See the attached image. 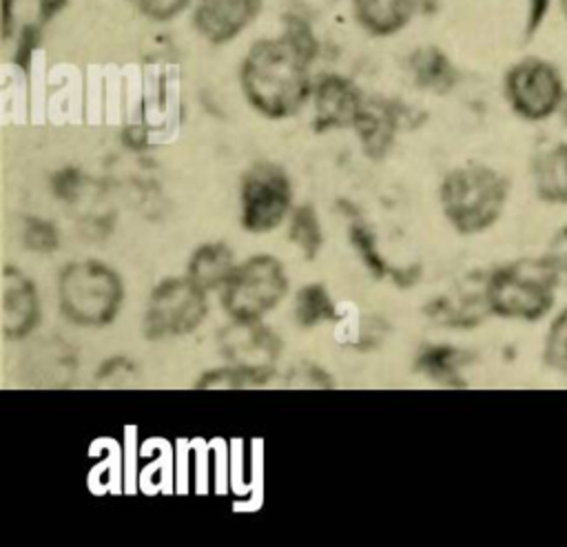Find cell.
<instances>
[{"instance_id":"cell-5","label":"cell","mask_w":567,"mask_h":547,"mask_svg":"<svg viewBox=\"0 0 567 547\" xmlns=\"http://www.w3.org/2000/svg\"><path fill=\"white\" fill-rule=\"evenodd\" d=\"M290 281L286 266L268 252L239 261L219 290V303L228 319L264 321L288 295Z\"/></svg>"},{"instance_id":"cell-2","label":"cell","mask_w":567,"mask_h":547,"mask_svg":"<svg viewBox=\"0 0 567 547\" xmlns=\"http://www.w3.org/2000/svg\"><path fill=\"white\" fill-rule=\"evenodd\" d=\"M60 314L78 328L111 326L124 303L120 272L100 259H75L58 272Z\"/></svg>"},{"instance_id":"cell-10","label":"cell","mask_w":567,"mask_h":547,"mask_svg":"<svg viewBox=\"0 0 567 547\" xmlns=\"http://www.w3.org/2000/svg\"><path fill=\"white\" fill-rule=\"evenodd\" d=\"M312 128L315 133H328L334 128H352L365 95L361 89L339 73H326L321 80L312 86Z\"/></svg>"},{"instance_id":"cell-15","label":"cell","mask_w":567,"mask_h":547,"mask_svg":"<svg viewBox=\"0 0 567 547\" xmlns=\"http://www.w3.org/2000/svg\"><path fill=\"white\" fill-rule=\"evenodd\" d=\"M485 310H489L485 299V286L481 295L458 292V295H439L423 306V312L445 328H474L481 323Z\"/></svg>"},{"instance_id":"cell-25","label":"cell","mask_w":567,"mask_h":547,"mask_svg":"<svg viewBox=\"0 0 567 547\" xmlns=\"http://www.w3.org/2000/svg\"><path fill=\"white\" fill-rule=\"evenodd\" d=\"M264 385L266 383L252 372L226 361L221 365H215L202 372L193 383L195 390H255Z\"/></svg>"},{"instance_id":"cell-38","label":"cell","mask_w":567,"mask_h":547,"mask_svg":"<svg viewBox=\"0 0 567 547\" xmlns=\"http://www.w3.org/2000/svg\"><path fill=\"white\" fill-rule=\"evenodd\" d=\"M560 7H563V13H565V18H567V0H560Z\"/></svg>"},{"instance_id":"cell-26","label":"cell","mask_w":567,"mask_h":547,"mask_svg":"<svg viewBox=\"0 0 567 547\" xmlns=\"http://www.w3.org/2000/svg\"><path fill=\"white\" fill-rule=\"evenodd\" d=\"M20 241L29 252L53 255L62 244V235H60V228L51 219L40 217V215H27L22 219Z\"/></svg>"},{"instance_id":"cell-35","label":"cell","mask_w":567,"mask_h":547,"mask_svg":"<svg viewBox=\"0 0 567 547\" xmlns=\"http://www.w3.org/2000/svg\"><path fill=\"white\" fill-rule=\"evenodd\" d=\"M388 277L396 283V288H412L421 279V266L419 264H410V266H401V268L392 266Z\"/></svg>"},{"instance_id":"cell-3","label":"cell","mask_w":567,"mask_h":547,"mask_svg":"<svg viewBox=\"0 0 567 547\" xmlns=\"http://www.w3.org/2000/svg\"><path fill=\"white\" fill-rule=\"evenodd\" d=\"M509 195L507 179L492 166L463 164L439 184L443 217L458 235H478L496 224Z\"/></svg>"},{"instance_id":"cell-24","label":"cell","mask_w":567,"mask_h":547,"mask_svg":"<svg viewBox=\"0 0 567 547\" xmlns=\"http://www.w3.org/2000/svg\"><path fill=\"white\" fill-rule=\"evenodd\" d=\"M348 239H350V246L354 248V252L359 255L363 268L374 277V279H385L390 275V264L385 261L383 252L379 250V244H377V235L374 230L370 228V224L365 219H361L354 210L350 224H348Z\"/></svg>"},{"instance_id":"cell-36","label":"cell","mask_w":567,"mask_h":547,"mask_svg":"<svg viewBox=\"0 0 567 547\" xmlns=\"http://www.w3.org/2000/svg\"><path fill=\"white\" fill-rule=\"evenodd\" d=\"M69 0H38V9H40V20L42 22H49L53 20L64 7H66Z\"/></svg>"},{"instance_id":"cell-11","label":"cell","mask_w":567,"mask_h":547,"mask_svg":"<svg viewBox=\"0 0 567 547\" xmlns=\"http://www.w3.org/2000/svg\"><path fill=\"white\" fill-rule=\"evenodd\" d=\"M42 321L35 281L16 266L2 268V334L9 341L31 337Z\"/></svg>"},{"instance_id":"cell-33","label":"cell","mask_w":567,"mask_h":547,"mask_svg":"<svg viewBox=\"0 0 567 547\" xmlns=\"http://www.w3.org/2000/svg\"><path fill=\"white\" fill-rule=\"evenodd\" d=\"M38 42H40V29L35 24H27L20 31L18 47H16V58H13V62L18 66H22L24 71H29V62H31V55H33Z\"/></svg>"},{"instance_id":"cell-39","label":"cell","mask_w":567,"mask_h":547,"mask_svg":"<svg viewBox=\"0 0 567 547\" xmlns=\"http://www.w3.org/2000/svg\"><path fill=\"white\" fill-rule=\"evenodd\" d=\"M565 122H567V100H565Z\"/></svg>"},{"instance_id":"cell-22","label":"cell","mask_w":567,"mask_h":547,"mask_svg":"<svg viewBox=\"0 0 567 547\" xmlns=\"http://www.w3.org/2000/svg\"><path fill=\"white\" fill-rule=\"evenodd\" d=\"M534 179L540 199L567 202V144L538 155L534 164Z\"/></svg>"},{"instance_id":"cell-6","label":"cell","mask_w":567,"mask_h":547,"mask_svg":"<svg viewBox=\"0 0 567 547\" xmlns=\"http://www.w3.org/2000/svg\"><path fill=\"white\" fill-rule=\"evenodd\" d=\"M208 317V292L186 275L159 279L146 299L142 334L146 341H164L193 334Z\"/></svg>"},{"instance_id":"cell-20","label":"cell","mask_w":567,"mask_h":547,"mask_svg":"<svg viewBox=\"0 0 567 547\" xmlns=\"http://www.w3.org/2000/svg\"><path fill=\"white\" fill-rule=\"evenodd\" d=\"M343 312H339L337 301L323 283H306L295 292L292 317L303 330H312L321 323H337Z\"/></svg>"},{"instance_id":"cell-34","label":"cell","mask_w":567,"mask_h":547,"mask_svg":"<svg viewBox=\"0 0 567 547\" xmlns=\"http://www.w3.org/2000/svg\"><path fill=\"white\" fill-rule=\"evenodd\" d=\"M549 4H551V0H529L525 35H534L540 29V24L545 22V16L549 11Z\"/></svg>"},{"instance_id":"cell-9","label":"cell","mask_w":567,"mask_h":547,"mask_svg":"<svg viewBox=\"0 0 567 547\" xmlns=\"http://www.w3.org/2000/svg\"><path fill=\"white\" fill-rule=\"evenodd\" d=\"M505 95L520 117L545 120L563 102V82L549 62L525 58L507 71Z\"/></svg>"},{"instance_id":"cell-21","label":"cell","mask_w":567,"mask_h":547,"mask_svg":"<svg viewBox=\"0 0 567 547\" xmlns=\"http://www.w3.org/2000/svg\"><path fill=\"white\" fill-rule=\"evenodd\" d=\"M337 323L341 326L339 341L346 348H352L357 352L377 350L385 341V337L392 332V323L381 314H357V317L341 314Z\"/></svg>"},{"instance_id":"cell-30","label":"cell","mask_w":567,"mask_h":547,"mask_svg":"<svg viewBox=\"0 0 567 547\" xmlns=\"http://www.w3.org/2000/svg\"><path fill=\"white\" fill-rule=\"evenodd\" d=\"M135 376H137V365L126 357L104 359L95 372L97 383H115V385H120V381H128Z\"/></svg>"},{"instance_id":"cell-1","label":"cell","mask_w":567,"mask_h":547,"mask_svg":"<svg viewBox=\"0 0 567 547\" xmlns=\"http://www.w3.org/2000/svg\"><path fill=\"white\" fill-rule=\"evenodd\" d=\"M312 62L286 35L255 42L239 66L246 102L268 120L292 117L312 95Z\"/></svg>"},{"instance_id":"cell-18","label":"cell","mask_w":567,"mask_h":547,"mask_svg":"<svg viewBox=\"0 0 567 547\" xmlns=\"http://www.w3.org/2000/svg\"><path fill=\"white\" fill-rule=\"evenodd\" d=\"M354 13L368 33L385 38L410 22L414 0H354Z\"/></svg>"},{"instance_id":"cell-27","label":"cell","mask_w":567,"mask_h":547,"mask_svg":"<svg viewBox=\"0 0 567 547\" xmlns=\"http://www.w3.org/2000/svg\"><path fill=\"white\" fill-rule=\"evenodd\" d=\"M49 190L64 206H75L86 195V175L78 166H62L51 173Z\"/></svg>"},{"instance_id":"cell-4","label":"cell","mask_w":567,"mask_h":547,"mask_svg":"<svg viewBox=\"0 0 567 547\" xmlns=\"http://www.w3.org/2000/svg\"><path fill=\"white\" fill-rule=\"evenodd\" d=\"M556 283L547 259H520L496 268L485 279V299L489 312L498 317L534 321L549 310Z\"/></svg>"},{"instance_id":"cell-12","label":"cell","mask_w":567,"mask_h":547,"mask_svg":"<svg viewBox=\"0 0 567 547\" xmlns=\"http://www.w3.org/2000/svg\"><path fill=\"white\" fill-rule=\"evenodd\" d=\"M264 0H199L195 7V29L210 44L235 40L259 13Z\"/></svg>"},{"instance_id":"cell-31","label":"cell","mask_w":567,"mask_h":547,"mask_svg":"<svg viewBox=\"0 0 567 547\" xmlns=\"http://www.w3.org/2000/svg\"><path fill=\"white\" fill-rule=\"evenodd\" d=\"M140 11L157 22H168L188 4V0H135Z\"/></svg>"},{"instance_id":"cell-28","label":"cell","mask_w":567,"mask_h":547,"mask_svg":"<svg viewBox=\"0 0 567 547\" xmlns=\"http://www.w3.org/2000/svg\"><path fill=\"white\" fill-rule=\"evenodd\" d=\"M288 388H306V390H332L337 383L326 368L315 361H299L286 374Z\"/></svg>"},{"instance_id":"cell-23","label":"cell","mask_w":567,"mask_h":547,"mask_svg":"<svg viewBox=\"0 0 567 547\" xmlns=\"http://www.w3.org/2000/svg\"><path fill=\"white\" fill-rule=\"evenodd\" d=\"M288 239L303 255V259L312 261L319 257L323 248V228L312 204L306 202L292 208L288 217Z\"/></svg>"},{"instance_id":"cell-17","label":"cell","mask_w":567,"mask_h":547,"mask_svg":"<svg viewBox=\"0 0 567 547\" xmlns=\"http://www.w3.org/2000/svg\"><path fill=\"white\" fill-rule=\"evenodd\" d=\"M465 363H467V352L447 343L423 345L414 357V370L445 388H465V381L461 374Z\"/></svg>"},{"instance_id":"cell-29","label":"cell","mask_w":567,"mask_h":547,"mask_svg":"<svg viewBox=\"0 0 567 547\" xmlns=\"http://www.w3.org/2000/svg\"><path fill=\"white\" fill-rule=\"evenodd\" d=\"M547 359L554 368L567 374V310L551 326L547 339Z\"/></svg>"},{"instance_id":"cell-32","label":"cell","mask_w":567,"mask_h":547,"mask_svg":"<svg viewBox=\"0 0 567 547\" xmlns=\"http://www.w3.org/2000/svg\"><path fill=\"white\" fill-rule=\"evenodd\" d=\"M558 279V283H565L567 286V228H563L554 241H551V248H549V255L545 257Z\"/></svg>"},{"instance_id":"cell-8","label":"cell","mask_w":567,"mask_h":547,"mask_svg":"<svg viewBox=\"0 0 567 547\" xmlns=\"http://www.w3.org/2000/svg\"><path fill=\"white\" fill-rule=\"evenodd\" d=\"M217 345L226 363L252 372L266 385L275 379L277 363L284 354L281 337L264 321L230 319V323L217 332Z\"/></svg>"},{"instance_id":"cell-16","label":"cell","mask_w":567,"mask_h":547,"mask_svg":"<svg viewBox=\"0 0 567 547\" xmlns=\"http://www.w3.org/2000/svg\"><path fill=\"white\" fill-rule=\"evenodd\" d=\"M408 69L412 73L414 84L421 91L443 95V93L452 91V86L456 84L454 64L450 62L445 51H441L439 47H432V44L414 49L408 60Z\"/></svg>"},{"instance_id":"cell-13","label":"cell","mask_w":567,"mask_h":547,"mask_svg":"<svg viewBox=\"0 0 567 547\" xmlns=\"http://www.w3.org/2000/svg\"><path fill=\"white\" fill-rule=\"evenodd\" d=\"M401 106L385 97H365L363 109L354 122V133L359 137L361 151L368 159H383L399 133Z\"/></svg>"},{"instance_id":"cell-14","label":"cell","mask_w":567,"mask_h":547,"mask_svg":"<svg viewBox=\"0 0 567 547\" xmlns=\"http://www.w3.org/2000/svg\"><path fill=\"white\" fill-rule=\"evenodd\" d=\"M235 266V252L226 241H204L190 252L186 261V277L206 292H219L230 279Z\"/></svg>"},{"instance_id":"cell-19","label":"cell","mask_w":567,"mask_h":547,"mask_svg":"<svg viewBox=\"0 0 567 547\" xmlns=\"http://www.w3.org/2000/svg\"><path fill=\"white\" fill-rule=\"evenodd\" d=\"M33 368V379L44 385H66L75 374V352L69 348V343L49 339L38 343L33 350V359L27 361Z\"/></svg>"},{"instance_id":"cell-7","label":"cell","mask_w":567,"mask_h":547,"mask_svg":"<svg viewBox=\"0 0 567 547\" xmlns=\"http://www.w3.org/2000/svg\"><path fill=\"white\" fill-rule=\"evenodd\" d=\"M295 190L286 168L270 159L252 162L239 179V226L250 235H266L288 221Z\"/></svg>"},{"instance_id":"cell-37","label":"cell","mask_w":567,"mask_h":547,"mask_svg":"<svg viewBox=\"0 0 567 547\" xmlns=\"http://www.w3.org/2000/svg\"><path fill=\"white\" fill-rule=\"evenodd\" d=\"M13 2L16 0H2L0 7H2V38L9 40L11 38V31H13Z\"/></svg>"}]
</instances>
